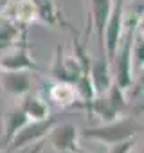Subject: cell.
<instances>
[{
	"label": "cell",
	"mask_w": 144,
	"mask_h": 153,
	"mask_svg": "<svg viewBox=\"0 0 144 153\" xmlns=\"http://www.w3.org/2000/svg\"><path fill=\"white\" fill-rule=\"evenodd\" d=\"M139 130V126L131 121H121V123H114L108 126H101V128H94V130H85L83 135L85 137H94L99 139L103 142H110V144H119L122 140H128L131 135H135Z\"/></svg>",
	"instance_id": "1"
},
{
	"label": "cell",
	"mask_w": 144,
	"mask_h": 153,
	"mask_svg": "<svg viewBox=\"0 0 144 153\" xmlns=\"http://www.w3.org/2000/svg\"><path fill=\"white\" fill-rule=\"evenodd\" d=\"M50 126H52V121H38V123H33V124L22 128V131H18V133L15 135L11 148H22V146H25L27 142L40 139Z\"/></svg>",
	"instance_id": "2"
},
{
	"label": "cell",
	"mask_w": 144,
	"mask_h": 153,
	"mask_svg": "<svg viewBox=\"0 0 144 153\" xmlns=\"http://www.w3.org/2000/svg\"><path fill=\"white\" fill-rule=\"evenodd\" d=\"M119 34H121V4L115 6L108 25H106V49H108V58L114 59L115 49L119 45Z\"/></svg>",
	"instance_id": "3"
},
{
	"label": "cell",
	"mask_w": 144,
	"mask_h": 153,
	"mask_svg": "<svg viewBox=\"0 0 144 153\" xmlns=\"http://www.w3.org/2000/svg\"><path fill=\"white\" fill-rule=\"evenodd\" d=\"M92 15L99 42H105V31L110 20V0H92Z\"/></svg>",
	"instance_id": "4"
},
{
	"label": "cell",
	"mask_w": 144,
	"mask_h": 153,
	"mask_svg": "<svg viewBox=\"0 0 144 153\" xmlns=\"http://www.w3.org/2000/svg\"><path fill=\"white\" fill-rule=\"evenodd\" d=\"M130 45L131 42L128 38L117 59V81L121 88H126L130 85Z\"/></svg>",
	"instance_id": "5"
},
{
	"label": "cell",
	"mask_w": 144,
	"mask_h": 153,
	"mask_svg": "<svg viewBox=\"0 0 144 153\" xmlns=\"http://www.w3.org/2000/svg\"><path fill=\"white\" fill-rule=\"evenodd\" d=\"M74 140H76V130L72 124H63L59 128L54 130L52 133V142L58 149H68L74 146Z\"/></svg>",
	"instance_id": "6"
},
{
	"label": "cell",
	"mask_w": 144,
	"mask_h": 153,
	"mask_svg": "<svg viewBox=\"0 0 144 153\" xmlns=\"http://www.w3.org/2000/svg\"><path fill=\"white\" fill-rule=\"evenodd\" d=\"M2 81L6 90L13 92V94H22L25 90H29V78L22 72H6L2 76Z\"/></svg>",
	"instance_id": "7"
},
{
	"label": "cell",
	"mask_w": 144,
	"mask_h": 153,
	"mask_svg": "<svg viewBox=\"0 0 144 153\" xmlns=\"http://www.w3.org/2000/svg\"><path fill=\"white\" fill-rule=\"evenodd\" d=\"M92 79H94V85H96L97 92H105V90L110 88V74H108V67L105 65V61H96L94 63Z\"/></svg>",
	"instance_id": "8"
},
{
	"label": "cell",
	"mask_w": 144,
	"mask_h": 153,
	"mask_svg": "<svg viewBox=\"0 0 144 153\" xmlns=\"http://www.w3.org/2000/svg\"><path fill=\"white\" fill-rule=\"evenodd\" d=\"M27 119V112L25 110H16L13 114H9L7 119V139H15V135L18 133V128H22L25 124Z\"/></svg>",
	"instance_id": "9"
},
{
	"label": "cell",
	"mask_w": 144,
	"mask_h": 153,
	"mask_svg": "<svg viewBox=\"0 0 144 153\" xmlns=\"http://www.w3.org/2000/svg\"><path fill=\"white\" fill-rule=\"evenodd\" d=\"M2 65L6 67V68H9V70H22V68H25V67H33V63L27 59V56L25 54H15L13 58H9V59H4L2 61Z\"/></svg>",
	"instance_id": "10"
},
{
	"label": "cell",
	"mask_w": 144,
	"mask_h": 153,
	"mask_svg": "<svg viewBox=\"0 0 144 153\" xmlns=\"http://www.w3.org/2000/svg\"><path fill=\"white\" fill-rule=\"evenodd\" d=\"M24 110L27 112V115H33V117L38 119V121H42V119L45 117V114H47L45 105H43L42 101H38V99H29V101L25 103Z\"/></svg>",
	"instance_id": "11"
},
{
	"label": "cell",
	"mask_w": 144,
	"mask_h": 153,
	"mask_svg": "<svg viewBox=\"0 0 144 153\" xmlns=\"http://www.w3.org/2000/svg\"><path fill=\"white\" fill-rule=\"evenodd\" d=\"M135 61L137 65H144V42L139 40L135 45Z\"/></svg>",
	"instance_id": "12"
},
{
	"label": "cell",
	"mask_w": 144,
	"mask_h": 153,
	"mask_svg": "<svg viewBox=\"0 0 144 153\" xmlns=\"http://www.w3.org/2000/svg\"><path fill=\"white\" fill-rule=\"evenodd\" d=\"M130 148H131V142H130V140H122V142L115 144V148H114L110 153H128Z\"/></svg>",
	"instance_id": "13"
},
{
	"label": "cell",
	"mask_w": 144,
	"mask_h": 153,
	"mask_svg": "<svg viewBox=\"0 0 144 153\" xmlns=\"http://www.w3.org/2000/svg\"><path fill=\"white\" fill-rule=\"evenodd\" d=\"M79 88L83 90V96H85V97H90V96H92V87H90V83H88L87 78H83V79L79 81Z\"/></svg>",
	"instance_id": "14"
},
{
	"label": "cell",
	"mask_w": 144,
	"mask_h": 153,
	"mask_svg": "<svg viewBox=\"0 0 144 153\" xmlns=\"http://www.w3.org/2000/svg\"><path fill=\"white\" fill-rule=\"evenodd\" d=\"M142 83H144V76H142Z\"/></svg>",
	"instance_id": "15"
},
{
	"label": "cell",
	"mask_w": 144,
	"mask_h": 153,
	"mask_svg": "<svg viewBox=\"0 0 144 153\" xmlns=\"http://www.w3.org/2000/svg\"><path fill=\"white\" fill-rule=\"evenodd\" d=\"M36 151H38V148H36ZM36 151H34V153H36Z\"/></svg>",
	"instance_id": "16"
},
{
	"label": "cell",
	"mask_w": 144,
	"mask_h": 153,
	"mask_svg": "<svg viewBox=\"0 0 144 153\" xmlns=\"http://www.w3.org/2000/svg\"><path fill=\"white\" fill-rule=\"evenodd\" d=\"M142 153H144V151H142Z\"/></svg>",
	"instance_id": "17"
}]
</instances>
